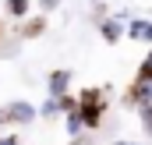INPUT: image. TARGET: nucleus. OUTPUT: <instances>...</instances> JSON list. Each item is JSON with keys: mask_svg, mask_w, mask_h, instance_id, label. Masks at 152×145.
Returning a JSON list of instances; mask_svg holds the SVG:
<instances>
[{"mask_svg": "<svg viewBox=\"0 0 152 145\" xmlns=\"http://www.w3.org/2000/svg\"><path fill=\"white\" fill-rule=\"evenodd\" d=\"M88 4H103V0H88Z\"/></svg>", "mask_w": 152, "mask_h": 145, "instance_id": "nucleus-16", "label": "nucleus"}, {"mask_svg": "<svg viewBox=\"0 0 152 145\" xmlns=\"http://www.w3.org/2000/svg\"><path fill=\"white\" fill-rule=\"evenodd\" d=\"M64 131H67V138H81V135H88V131H85V124H81V113H78V106L64 113Z\"/></svg>", "mask_w": 152, "mask_h": 145, "instance_id": "nucleus-7", "label": "nucleus"}, {"mask_svg": "<svg viewBox=\"0 0 152 145\" xmlns=\"http://www.w3.org/2000/svg\"><path fill=\"white\" fill-rule=\"evenodd\" d=\"M127 21H131V14H127V11H120V14L103 18V21L96 25V32H99V39H103V42L117 46V42H124V39H127Z\"/></svg>", "mask_w": 152, "mask_h": 145, "instance_id": "nucleus-3", "label": "nucleus"}, {"mask_svg": "<svg viewBox=\"0 0 152 145\" xmlns=\"http://www.w3.org/2000/svg\"><path fill=\"white\" fill-rule=\"evenodd\" d=\"M113 145H138V142H124V138H120V142H113Z\"/></svg>", "mask_w": 152, "mask_h": 145, "instance_id": "nucleus-15", "label": "nucleus"}, {"mask_svg": "<svg viewBox=\"0 0 152 145\" xmlns=\"http://www.w3.org/2000/svg\"><path fill=\"white\" fill-rule=\"evenodd\" d=\"M71 81H75V74L67 71V67L50 71L46 74V96H71Z\"/></svg>", "mask_w": 152, "mask_h": 145, "instance_id": "nucleus-4", "label": "nucleus"}, {"mask_svg": "<svg viewBox=\"0 0 152 145\" xmlns=\"http://www.w3.org/2000/svg\"><path fill=\"white\" fill-rule=\"evenodd\" d=\"M67 145H88V142H85V138H71Z\"/></svg>", "mask_w": 152, "mask_h": 145, "instance_id": "nucleus-14", "label": "nucleus"}, {"mask_svg": "<svg viewBox=\"0 0 152 145\" xmlns=\"http://www.w3.org/2000/svg\"><path fill=\"white\" fill-rule=\"evenodd\" d=\"M36 117H39V106L28 103V99H11V103H4V110H0V120L4 124H14V127H28Z\"/></svg>", "mask_w": 152, "mask_h": 145, "instance_id": "nucleus-2", "label": "nucleus"}, {"mask_svg": "<svg viewBox=\"0 0 152 145\" xmlns=\"http://www.w3.org/2000/svg\"><path fill=\"white\" fill-rule=\"evenodd\" d=\"M32 4H36V0H4V11H7L14 21H25V18L32 14Z\"/></svg>", "mask_w": 152, "mask_h": 145, "instance_id": "nucleus-8", "label": "nucleus"}, {"mask_svg": "<svg viewBox=\"0 0 152 145\" xmlns=\"http://www.w3.org/2000/svg\"><path fill=\"white\" fill-rule=\"evenodd\" d=\"M127 39L142 42V46H152V18H131L127 21Z\"/></svg>", "mask_w": 152, "mask_h": 145, "instance_id": "nucleus-5", "label": "nucleus"}, {"mask_svg": "<svg viewBox=\"0 0 152 145\" xmlns=\"http://www.w3.org/2000/svg\"><path fill=\"white\" fill-rule=\"evenodd\" d=\"M0 145H21L18 135H0Z\"/></svg>", "mask_w": 152, "mask_h": 145, "instance_id": "nucleus-13", "label": "nucleus"}, {"mask_svg": "<svg viewBox=\"0 0 152 145\" xmlns=\"http://www.w3.org/2000/svg\"><path fill=\"white\" fill-rule=\"evenodd\" d=\"M78 113H81L85 131H99L103 113H106V92L103 89H81L78 92Z\"/></svg>", "mask_w": 152, "mask_h": 145, "instance_id": "nucleus-1", "label": "nucleus"}, {"mask_svg": "<svg viewBox=\"0 0 152 145\" xmlns=\"http://www.w3.org/2000/svg\"><path fill=\"white\" fill-rule=\"evenodd\" d=\"M138 120H142V131L152 138V103L149 106H138Z\"/></svg>", "mask_w": 152, "mask_h": 145, "instance_id": "nucleus-11", "label": "nucleus"}, {"mask_svg": "<svg viewBox=\"0 0 152 145\" xmlns=\"http://www.w3.org/2000/svg\"><path fill=\"white\" fill-rule=\"evenodd\" d=\"M124 99H127L134 110H138V106H149V103H152V81H138V78H134V85L127 89Z\"/></svg>", "mask_w": 152, "mask_h": 145, "instance_id": "nucleus-6", "label": "nucleus"}, {"mask_svg": "<svg viewBox=\"0 0 152 145\" xmlns=\"http://www.w3.org/2000/svg\"><path fill=\"white\" fill-rule=\"evenodd\" d=\"M134 78H138V81H152V46H149V53L142 57V64H138Z\"/></svg>", "mask_w": 152, "mask_h": 145, "instance_id": "nucleus-10", "label": "nucleus"}, {"mask_svg": "<svg viewBox=\"0 0 152 145\" xmlns=\"http://www.w3.org/2000/svg\"><path fill=\"white\" fill-rule=\"evenodd\" d=\"M39 4V11H42V14H50V11H57V7H60V0H36Z\"/></svg>", "mask_w": 152, "mask_h": 145, "instance_id": "nucleus-12", "label": "nucleus"}, {"mask_svg": "<svg viewBox=\"0 0 152 145\" xmlns=\"http://www.w3.org/2000/svg\"><path fill=\"white\" fill-rule=\"evenodd\" d=\"M42 32H46V18H42V14H39V18L28 14V18H25V29H21V39H36V36H42Z\"/></svg>", "mask_w": 152, "mask_h": 145, "instance_id": "nucleus-9", "label": "nucleus"}]
</instances>
